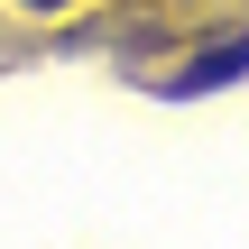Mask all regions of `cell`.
Here are the masks:
<instances>
[{
    "label": "cell",
    "mask_w": 249,
    "mask_h": 249,
    "mask_svg": "<svg viewBox=\"0 0 249 249\" xmlns=\"http://www.w3.org/2000/svg\"><path fill=\"white\" fill-rule=\"evenodd\" d=\"M9 9H28V18H65L74 0H9Z\"/></svg>",
    "instance_id": "cell-2"
},
{
    "label": "cell",
    "mask_w": 249,
    "mask_h": 249,
    "mask_svg": "<svg viewBox=\"0 0 249 249\" xmlns=\"http://www.w3.org/2000/svg\"><path fill=\"white\" fill-rule=\"evenodd\" d=\"M240 74H249V37H222V46H203V55L176 74V92L194 102V92H222V83H240Z\"/></svg>",
    "instance_id": "cell-1"
}]
</instances>
